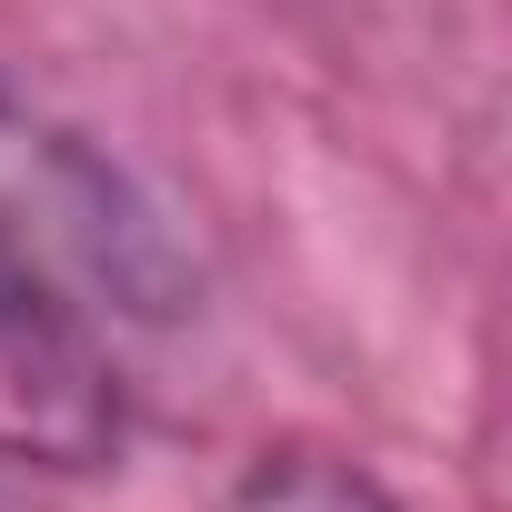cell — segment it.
<instances>
[{"label": "cell", "instance_id": "1", "mask_svg": "<svg viewBox=\"0 0 512 512\" xmlns=\"http://www.w3.org/2000/svg\"><path fill=\"white\" fill-rule=\"evenodd\" d=\"M191 312L201 251L181 211L101 131L0 71V462H121L131 362Z\"/></svg>", "mask_w": 512, "mask_h": 512}, {"label": "cell", "instance_id": "3", "mask_svg": "<svg viewBox=\"0 0 512 512\" xmlns=\"http://www.w3.org/2000/svg\"><path fill=\"white\" fill-rule=\"evenodd\" d=\"M0 512H41V502H31V492H21V482H0Z\"/></svg>", "mask_w": 512, "mask_h": 512}, {"label": "cell", "instance_id": "2", "mask_svg": "<svg viewBox=\"0 0 512 512\" xmlns=\"http://www.w3.org/2000/svg\"><path fill=\"white\" fill-rule=\"evenodd\" d=\"M221 512H412V502L372 462H352L332 442H262V452L231 472Z\"/></svg>", "mask_w": 512, "mask_h": 512}]
</instances>
